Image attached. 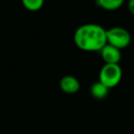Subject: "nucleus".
I'll use <instances>...</instances> for the list:
<instances>
[{"mask_svg": "<svg viewBox=\"0 0 134 134\" xmlns=\"http://www.w3.org/2000/svg\"><path fill=\"white\" fill-rule=\"evenodd\" d=\"M74 41L80 50L86 52H100L108 43L107 30L97 24H85L75 32Z\"/></svg>", "mask_w": 134, "mask_h": 134, "instance_id": "1", "label": "nucleus"}, {"mask_svg": "<svg viewBox=\"0 0 134 134\" xmlns=\"http://www.w3.org/2000/svg\"><path fill=\"white\" fill-rule=\"evenodd\" d=\"M122 78V69L119 64L105 63L99 73V81L107 87L113 88L120 83Z\"/></svg>", "mask_w": 134, "mask_h": 134, "instance_id": "2", "label": "nucleus"}, {"mask_svg": "<svg viewBox=\"0 0 134 134\" xmlns=\"http://www.w3.org/2000/svg\"><path fill=\"white\" fill-rule=\"evenodd\" d=\"M107 40L108 44L121 50L130 44L131 36L126 29L122 27H113L107 30Z\"/></svg>", "mask_w": 134, "mask_h": 134, "instance_id": "3", "label": "nucleus"}, {"mask_svg": "<svg viewBox=\"0 0 134 134\" xmlns=\"http://www.w3.org/2000/svg\"><path fill=\"white\" fill-rule=\"evenodd\" d=\"M101 57L105 63L109 64H119L121 60V52L119 49L107 43L100 51Z\"/></svg>", "mask_w": 134, "mask_h": 134, "instance_id": "4", "label": "nucleus"}, {"mask_svg": "<svg viewBox=\"0 0 134 134\" xmlns=\"http://www.w3.org/2000/svg\"><path fill=\"white\" fill-rule=\"evenodd\" d=\"M60 87L66 94H75L80 89V83L72 75H66L60 81Z\"/></svg>", "mask_w": 134, "mask_h": 134, "instance_id": "5", "label": "nucleus"}, {"mask_svg": "<svg viewBox=\"0 0 134 134\" xmlns=\"http://www.w3.org/2000/svg\"><path fill=\"white\" fill-rule=\"evenodd\" d=\"M108 91H109V88L107 87L100 81L93 84L90 88V93L92 97L97 99H104L105 97H108Z\"/></svg>", "mask_w": 134, "mask_h": 134, "instance_id": "6", "label": "nucleus"}, {"mask_svg": "<svg viewBox=\"0 0 134 134\" xmlns=\"http://www.w3.org/2000/svg\"><path fill=\"white\" fill-rule=\"evenodd\" d=\"M125 0H97V5L101 8L108 11H114L121 8Z\"/></svg>", "mask_w": 134, "mask_h": 134, "instance_id": "7", "label": "nucleus"}, {"mask_svg": "<svg viewBox=\"0 0 134 134\" xmlns=\"http://www.w3.org/2000/svg\"><path fill=\"white\" fill-rule=\"evenodd\" d=\"M21 2L30 11H38L43 7L44 0H21Z\"/></svg>", "mask_w": 134, "mask_h": 134, "instance_id": "8", "label": "nucleus"}, {"mask_svg": "<svg viewBox=\"0 0 134 134\" xmlns=\"http://www.w3.org/2000/svg\"><path fill=\"white\" fill-rule=\"evenodd\" d=\"M128 9L132 15H134V0H129L128 2Z\"/></svg>", "mask_w": 134, "mask_h": 134, "instance_id": "9", "label": "nucleus"}]
</instances>
